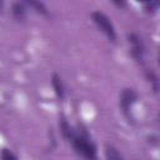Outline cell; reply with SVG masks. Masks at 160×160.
<instances>
[{
    "instance_id": "cell-1",
    "label": "cell",
    "mask_w": 160,
    "mask_h": 160,
    "mask_svg": "<svg viewBox=\"0 0 160 160\" xmlns=\"http://www.w3.org/2000/svg\"><path fill=\"white\" fill-rule=\"evenodd\" d=\"M59 130L61 136L71 145L75 154L82 160H98V146L85 126L80 124L71 125L61 116L59 119Z\"/></svg>"
},
{
    "instance_id": "cell-2",
    "label": "cell",
    "mask_w": 160,
    "mask_h": 160,
    "mask_svg": "<svg viewBox=\"0 0 160 160\" xmlns=\"http://www.w3.org/2000/svg\"><path fill=\"white\" fill-rule=\"evenodd\" d=\"M138 100H139V95L132 88H124L121 90L119 96V106L129 124H134L135 118L132 114V109L134 105L138 102Z\"/></svg>"
},
{
    "instance_id": "cell-3",
    "label": "cell",
    "mask_w": 160,
    "mask_h": 160,
    "mask_svg": "<svg viewBox=\"0 0 160 160\" xmlns=\"http://www.w3.org/2000/svg\"><path fill=\"white\" fill-rule=\"evenodd\" d=\"M90 16H91V20L95 24V26L108 38V40L111 42H115L118 39V35H116V30H115V26H114L111 19L106 14H104L99 10L92 11L90 14Z\"/></svg>"
},
{
    "instance_id": "cell-4",
    "label": "cell",
    "mask_w": 160,
    "mask_h": 160,
    "mask_svg": "<svg viewBox=\"0 0 160 160\" xmlns=\"http://www.w3.org/2000/svg\"><path fill=\"white\" fill-rule=\"evenodd\" d=\"M128 44L130 49L131 58L140 65L144 64L145 60V45L140 35L136 32H129L128 34Z\"/></svg>"
},
{
    "instance_id": "cell-5",
    "label": "cell",
    "mask_w": 160,
    "mask_h": 160,
    "mask_svg": "<svg viewBox=\"0 0 160 160\" xmlns=\"http://www.w3.org/2000/svg\"><path fill=\"white\" fill-rule=\"evenodd\" d=\"M51 86H52V90H54L56 99L64 100L65 95H66V90H65V85H64L62 79L58 72H54L51 76Z\"/></svg>"
},
{
    "instance_id": "cell-6",
    "label": "cell",
    "mask_w": 160,
    "mask_h": 160,
    "mask_svg": "<svg viewBox=\"0 0 160 160\" xmlns=\"http://www.w3.org/2000/svg\"><path fill=\"white\" fill-rule=\"evenodd\" d=\"M10 11H11L14 19L18 20V21H24L28 18V12H29V10H28L26 5L24 4V1L12 2L11 8H10Z\"/></svg>"
},
{
    "instance_id": "cell-7",
    "label": "cell",
    "mask_w": 160,
    "mask_h": 160,
    "mask_svg": "<svg viewBox=\"0 0 160 160\" xmlns=\"http://www.w3.org/2000/svg\"><path fill=\"white\" fill-rule=\"evenodd\" d=\"M24 4L26 5L28 10H31L39 15H48V8L45 6L44 2L41 1H35V0H24Z\"/></svg>"
},
{
    "instance_id": "cell-8",
    "label": "cell",
    "mask_w": 160,
    "mask_h": 160,
    "mask_svg": "<svg viewBox=\"0 0 160 160\" xmlns=\"http://www.w3.org/2000/svg\"><path fill=\"white\" fill-rule=\"evenodd\" d=\"M104 155L106 160H124V156L121 155V152L111 144H105Z\"/></svg>"
},
{
    "instance_id": "cell-9",
    "label": "cell",
    "mask_w": 160,
    "mask_h": 160,
    "mask_svg": "<svg viewBox=\"0 0 160 160\" xmlns=\"http://www.w3.org/2000/svg\"><path fill=\"white\" fill-rule=\"evenodd\" d=\"M159 6H160V4L156 2V1H150V2H144V4H142L144 11H145L146 14H150V15L156 14L158 10H159Z\"/></svg>"
},
{
    "instance_id": "cell-10",
    "label": "cell",
    "mask_w": 160,
    "mask_h": 160,
    "mask_svg": "<svg viewBox=\"0 0 160 160\" xmlns=\"http://www.w3.org/2000/svg\"><path fill=\"white\" fill-rule=\"evenodd\" d=\"M145 75H146L148 81H149V82L152 85L154 92H158V76H156V74H155L152 70H146Z\"/></svg>"
},
{
    "instance_id": "cell-11",
    "label": "cell",
    "mask_w": 160,
    "mask_h": 160,
    "mask_svg": "<svg viewBox=\"0 0 160 160\" xmlns=\"http://www.w3.org/2000/svg\"><path fill=\"white\" fill-rule=\"evenodd\" d=\"M114 5H116L119 8H124V6H126V2H124V1H114Z\"/></svg>"
},
{
    "instance_id": "cell-12",
    "label": "cell",
    "mask_w": 160,
    "mask_h": 160,
    "mask_svg": "<svg viewBox=\"0 0 160 160\" xmlns=\"http://www.w3.org/2000/svg\"><path fill=\"white\" fill-rule=\"evenodd\" d=\"M4 5H5V4H4V1H2V0H0V14H1V12H2V10H4Z\"/></svg>"
}]
</instances>
